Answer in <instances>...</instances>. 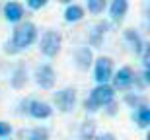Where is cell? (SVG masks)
I'll return each mask as SVG.
<instances>
[{
  "mask_svg": "<svg viewBox=\"0 0 150 140\" xmlns=\"http://www.w3.org/2000/svg\"><path fill=\"white\" fill-rule=\"evenodd\" d=\"M53 101H55V105L59 107L62 113H68V111H72L74 105H76V91L70 90V88L61 90V91H57V94L53 95Z\"/></svg>",
  "mask_w": 150,
  "mask_h": 140,
  "instance_id": "277c9868",
  "label": "cell"
},
{
  "mask_svg": "<svg viewBox=\"0 0 150 140\" xmlns=\"http://www.w3.org/2000/svg\"><path fill=\"white\" fill-rule=\"evenodd\" d=\"M111 70H113V62L107 56H101L96 61V80L100 82V86H105L111 80Z\"/></svg>",
  "mask_w": 150,
  "mask_h": 140,
  "instance_id": "5b68a950",
  "label": "cell"
},
{
  "mask_svg": "<svg viewBox=\"0 0 150 140\" xmlns=\"http://www.w3.org/2000/svg\"><path fill=\"white\" fill-rule=\"evenodd\" d=\"M148 25H150V22H148Z\"/></svg>",
  "mask_w": 150,
  "mask_h": 140,
  "instance_id": "484cf974",
  "label": "cell"
},
{
  "mask_svg": "<svg viewBox=\"0 0 150 140\" xmlns=\"http://www.w3.org/2000/svg\"><path fill=\"white\" fill-rule=\"evenodd\" d=\"M28 140H49V130L47 129H33L28 132Z\"/></svg>",
  "mask_w": 150,
  "mask_h": 140,
  "instance_id": "e0dca14e",
  "label": "cell"
},
{
  "mask_svg": "<svg viewBox=\"0 0 150 140\" xmlns=\"http://www.w3.org/2000/svg\"><path fill=\"white\" fill-rule=\"evenodd\" d=\"M28 113L33 119H47V117H51L53 109H51V105L45 103V101H29L28 103Z\"/></svg>",
  "mask_w": 150,
  "mask_h": 140,
  "instance_id": "52a82bcc",
  "label": "cell"
},
{
  "mask_svg": "<svg viewBox=\"0 0 150 140\" xmlns=\"http://www.w3.org/2000/svg\"><path fill=\"white\" fill-rule=\"evenodd\" d=\"M35 35H37V29L31 22L20 23L14 31V39H12V45L8 43L6 45V53H18V51L29 47L35 41Z\"/></svg>",
  "mask_w": 150,
  "mask_h": 140,
  "instance_id": "6da1fadb",
  "label": "cell"
},
{
  "mask_svg": "<svg viewBox=\"0 0 150 140\" xmlns=\"http://www.w3.org/2000/svg\"><path fill=\"white\" fill-rule=\"evenodd\" d=\"M10 132H12V127L4 121H0V136H8Z\"/></svg>",
  "mask_w": 150,
  "mask_h": 140,
  "instance_id": "ffe728a7",
  "label": "cell"
},
{
  "mask_svg": "<svg viewBox=\"0 0 150 140\" xmlns=\"http://www.w3.org/2000/svg\"><path fill=\"white\" fill-rule=\"evenodd\" d=\"M105 31H107V23L105 22L96 23L94 29H92V33H90V43H92L94 47H98L101 43V37L105 35Z\"/></svg>",
  "mask_w": 150,
  "mask_h": 140,
  "instance_id": "7c38bea8",
  "label": "cell"
},
{
  "mask_svg": "<svg viewBox=\"0 0 150 140\" xmlns=\"http://www.w3.org/2000/svg\"><path fill=\"white\" fill-rule=\"evenodd\" d=\"M125 37H127V41L131 43L134 53H142V41H140V37L134 33L133 29H127V31H125Z\"/></svg>",
  "mask_w": 150,
  "mask_h": 140,
  "instance_id": "2e32d148",
  "label": "cell"
},
{
  "mask_svg": "<svg viewBox=\"0 0 150 140\" xmlns=\"http://www.w3.org/2000/svg\"><path fill=\"white\" fill-rule=\"evenodd\" d=\"M82 16H84V10H82V6H78V4L68 6L67 12H64V20L67 22H80Z\"/></svg>",
  "mask_w": 150,
  "mask_h": 140,
  "instance_id": "4fadbf2b",
  "label": "cell"
},
{
  "mask_svg": "<svg viewBox=\"0 0 150 140\" xmlns=\"http://www.w3.org/2000/svg\"><path fill=\"white\" fill-rule=\"evenodd\" d=\"M4 16H6V20H8V22H12V23L20 22V20H22V16H23L22 4H18V2H8V4L4 6Z\"/></svg>",
  "mask_w": 150,
  "mask_h": 140,
  "instance_id": "9c48e42d",
  "label": "cell"
},
{
  "mask_svg": "<svg viewBox=\"0 0 150 140\" xmlns=\"http://www.w3.org/2000/svg\"><path fill=\"white\" fill-rule=\"evenodd\" d=\"M98 140H115V136H113L111 132H105V134H101Z\"/></svg>",
  "mask_w": 150,
  "mask_h": 140,
  "instance_id": "603a6c76",
  "label": "cell"
},
{
  "mask_svg": "<svg viewBox=\"0 0 150 140\" xmlns=\"http://www.w3.org/2000/svg\"><path fill=\"white\" fill-rule=\"evenodd\" d=\"M142 61H144L146 68H150V45H146V49L142 51Z\"/></svg>",
  "mask_w": 150,
  "mask_h": 140,
  "instance_id": "7402d4cb",
  "label": "cell"
},
{
  "mask_svg": "<svg viewBox=\"0 0 150 140\" xmlns=\"http://www.w3.org/2000/svg\"><path fill=\"white\" fill-rule=\"evenodd\" d=\"M105 8V0H88V10L92 14H100Z\"/></svg>",
  "mask_w": 150,
  "mask_h": 140,
  "instance_id": "ac0fdd59",
  "label": "cell"
},
{
  "mask_svg": "<svg viewBox=\"0 0 150 140\" xmlns=\"http://www.w3.org/2000/svg\"><path fill=\"white\" fill-rule=\"evenodd\" d=\"M45 4H47L45 0H29V2H28V6H29V8H33V10H37V8H43Z\"/></svg>",
  "mask_w": 150,
  "mask_h": 140,
  "instance_id": "44dd1931",
  "label": "cell"
},
{
  "mask_svg": "<svg viewBox=\"0 0 150 140\" xmlns=\"http://www.w3.org/2000/svg\"><path fill=\"white\" fill-rule=\"evenodd\" d=\"M35 80L37 84L43 88V90H51L55 86V70L49 66V64H41L35 70Z\"/></svg>",
  "mask_w": 150,
  "mask_h": 140,
  "instance_id": "8992f818",
  "label": "cell"
},
{
  "mask_svg": "<svg viewBox=\"0 0 150 140\" xmlns=\"http://www.w3.org/2000/svg\"><path fill=\"white\" fill-rule=\"evenodd\" d=\"M142 76H144L146 84H150V68H144V74H142Z\"/></svg>",
  "mask_w": 150,
  "mask_h": 140,
  "instance_id": "cb8c5ba5",
  "label": "cell"
},
{
  "mask_svg": "<svg viewBox=\"0 0 150 140\" xmlns=\"http://www.w3.org/2000/svg\"><path fill=\"white\" fill-rule=\"evenodd\" d=\"M134 121L139 123V127H148L150 125V107H139L134 113Z\"/></svg>",
  "mask_w": 150,
  "mask_h": 140,
  "instance_id": "5bb4252c",
  "label": "cell"
},
{
  "mask_svg": "<svg viewBox=\"0 0 150 140\" xmlns=\"http://www.w3.org/2000/svg\"><path fill=\"white\" fill-rule=\"evenodd\" d=\"M113 101V88L111 86H98L92 94H90V97L86 99V109L88 111H96L98 107H103V105H109Z\"/></svg>",
  "mask_w": 150,
  "mask_h": 140,
  "instance_id": "7a4b0ae2",
  "label": "cell"
},
{
  "mask_svg": "<svg viewBox=\"0 0 150 140\" xmlns=\"http://www.w3.org/2000/svg\"><path fill=\"white\" fill-rule=\"evenodd\" d=\"M82 134H84V136H88V140L92 138V134H94V123H86V125H84Z\"/></svg>",
  "mask_w": 150,
  "mask_h": 140,
  "instance_id": "d6986e66",
  "label": "cell"
},
{
  "mask_svg": "<svg viewBox=\"0 0 150 140\" xmlns=\"http://www.w3.org/2000/svg\"><path fill=\"white\" fill-rule=\"evenodd\" d=\"M146 140H150V132H148V136H146Z\"/></svg>",
  "mask_w": 150,
  "mask_h": 140,
  "instance_id": "d4e9b609",
  "label": "cell"
},
{
  "mask_svg": "<svg viewBox=\"0 0 150 140\" xmlns=\"http://www.w3.org/2000/svg\"><path fill=\"white\" fill-rule=\"evenodd\" d=\"M127 8H129V4H127V0H115L111 4V20L113 22H121L123 20V16L127 14Z\"/></svg>",
  "mask_w": 150,
  "mask_h": 140,
  "instance_id": "8fae6325",
  "label": "cell"
},
{
  "mask_svg": "<svg viewBox=\"0 0 150 140\" xmlns=\"http://www.w3.org/2000/svg\"><path fill=\"white\" fill-rule=\"evenodd\" d=\"M39 49L41 53L47 56H55L59 51H61V35L59 31H45V35L41 37V43H39Z\"/></svg>",
  "mask_w": 150,
  "mask_h": 140,
  "instance_id": "3957f363",
  "label": "cell"
},
{
  "mask_svg": "<svg viewBox=\"0 0 150 140\" xmlns=\"http://www.w3.org/2000/svg\"><path fill=\"white\" fill-rule=\"evenodd\" d=\"M113 84H115V88H119V90H125V88H129V86L133 84V70H131L129 66H123L121 70L115 74Z\"/></svg>",
  "mask_w": 150,
  "mask_h": 140,
  "instance_id": "ba28073f",
  "label": "cell"
},
{
  "mask_svg": "<svg viewBox=\"0 0 150 140\" xmlns=\"http://www.w3.org/2000/svg\"><path fill=\"white\" fill-rule=\"evenodd\" d=\"M25 80H28V72H25V68L23 66H18L14 70V76H12V86L14 88H22L25 84Z\"/></svg>",
  "mask_w": 150,
  "mask_h": 140,
  "instance_id": "9a60e30c",
  "label": "cell"
},
{
  "mask_svg": "<svg viewBox=\"0 0 150 140\" xmlns=\"http://www.w3.org/2000/svg\"><path fill=\"white\" fill-rule=\"evenodd\" d=\"M76 62H78V68L82 70H88L90 64H92V51L88 47H80L76 51Z\"/></svg>",
  "mask_w": 150,
  "mask_h": 140,
  "instance_id": "30bf717a",
  "label": "cell"
}]
</instances>
